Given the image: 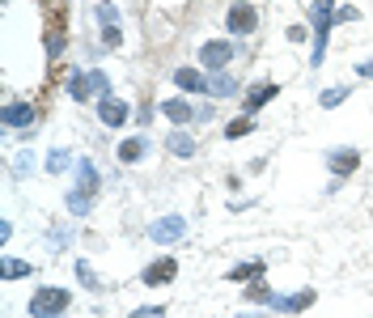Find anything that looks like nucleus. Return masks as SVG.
I'll return each instance as SVG.
<instances>
[{
	"mask_svg": "<svg viewBox=\"0 0 373 318\" xmlns=\"http://www.w3.org/2000/svg\"><path fill=\"white\" fill-rule=\"evenodd\" d=\"M255 25H259V8L246 4V0H234L229 13H225V30H229V34H251Z\"/></svg>",
	"mask_w": 373,
	"mask_h": 318,
	"instance_id": "20e7f679",
	"label": "nucleus"
},
{
	"mask_svg": "<svg viewBox=\"0 0 373 318\" xmlns=\"http://www.w3.org/2000/svg\"><path fill=\"white\" fill-rule=\"evenodd\" d=\"M30 268H34V263H25V259H4V280H17V276H30Z\"/></svg>",
	"mask_w": 373,
	"mask_h": 318,
	"instance_id": "393cba45",
	"label": "nucleus"
},
{
	"mask_svg": "<svg viewBox=\"0 0 373 318\" xmlns=\"http://www.w3.org/2000/svg\"><path fill=\"white\" fill-rule=\"evenodd\" d=\"M276 93H280V89H276L272 81H263V85H251V93H246V110H259V106H263V102H272Z\"/></svg>",
	"mask_w": 373,
	"mask_h": 318,
	"instance_id": "2eb2a0df",
	"label": "nucleus"
},
{
	"mask_svg": "<svg viewBox=\"0 0 373 318\" xmlns=\"http://www.w3.org/2000/svg\"><path fill=\"white\" fill-rule=\"evenodd\" d=\"M357 72H361V76H373V59H361V64H357Z\"/></svg>",
	"mask_w": 373,
	"mask_h": 318,
	"instance_id": "7c9ffc66",
	"label": "nucleus"
},
{
	"mask_svg": "<svg viewBox=\"0 0 373 318\" xmlns=\"http://www.w3.org/2000/svg\"><path fill=\"white\" fill-rule=\"evenodd\" d=\"M344 98H348V85H331V89H323V93H319V106H323V110H331V106H340Z\"/></svg>",
	"mask_w": 373,
	"mask_h": 318,
	"instance_id": "412c9836",
	"label": "nucleus"
},
{
	"mask_svg": "<svg viewBox=\"0 0 373 318\" xmlns=\"http://www.w3.org/2000/svg\"><path fill=\"white\" fill-rule=\"evenodd\" d=\"M166 149H170L174 157H195V149H200V144H195L187 132H170V136H166Z\"/></svg>",
	"mask_w": 373,
	"mask_h": 318,
	"instance_id": "4468645a",
	"label": "nucleus"
},
{
	"mask_svg": "<svg viewBox=\"0 0 373 318\" xmlns=\"http://www.w3.org/2000/svg\"><path fill=\"white\" fill-rule=\"evenodd\" d=\"M149 238L153 242H178V238H187V221L183 217H161V221H153V229H149Z\"/></svg>",
	"mask_w": 373,
	"mask_h": 318,
	"instance_id": "0eeeda50",
	"label": "nucleus"
},
{
	"mask_svg": "<svg viewBox=\"0 0 373 318\" xmlns=\"http://www.w3.org/2000/svg\"><path fill=\"white\" fill-rule=\"evenodd\" d=\"M64 166H72V153H64V149H55V153L47 157V170H51V174H59Z\"/></svg>",
	"mask_w": 373,
	"mask_h": 318,
	"instance_id": "bb28decb",
	"label": "nucleus"
},
{
	"mask_svg": "<svg viewBox=\"0 0 373 318\" xmlns=\"http://www.w3.org/2000/svg\"><path fill=\"white\" fill-rule=\"evenodd\" d=\"M272 297H276V293H272L268 285H259V280L246 289V302H255V306H272Z\"/></svg>",
	"mask_w": 373,
	"mask_h": 318,
	"instance_id": "5701e85b",
	"label": "nucleus"
},
{
	"mask_svg": "<svg viewBox=\"0 0 373 318\" xmlns=\"http://www.w3.org/2000/svg\"><path fill=\"white\" fill-rule=\"evenodd\" d=\"M208 93H217V98H234V93H238V76H229V72H217V76L208 81Z\"/></svg>",
	"mask_w": 373,
	"mask_h": 318,
	"instance_id": "a211bd4d",
	"label": "nucleus"
},
{
	"mask_svg": "<svg viewBox=\"0 0 373 318\" xmlns=\"http://www.w3.org/2000/svg\"><path fill=\"white\" fill-rule=\"evenodd\" d=\"M327 166H331L335 178H348V174L361 166V153H357V149H331V153H327Z\"/></svg>",
	"mask_w": 373,
	"mask_h": 318,
	"instance_id": "1a4fd4ad",
	"label": "nucleus"
},
{
	"mask_svg": "<svg viewBox=\"0 0 373 318\" xmlns=\"http://www.w3.org/2000/svg\"><path fill=\"white\" fill-rule=\"evenodd\" d=\"M229 59H234V42H225V38H212V42H204V47H200V64H204V68L225 72V68H229Z\"/></svg>",
	"mask_w": 373,
	"mask_h": 318,
	"instance_id": "39448f33",
	"label": "nucleus"
},
{
	"mask_svg": "<svg viewBox=\"0 0 373 318\" xmlns=\"http://www.w3.org/2000/svg\"><path fill=\"white\" fill-rule=\"evenodd\" d=\"M251 132H255V119H234V123L225 127L229 140H242V136H251Z\"/></svg>",
	"mask_w": 373,
	"mask_h": 318,
	"instance_id": "b1692460",
	"label": "nucleus"
},
{
	"mask_svg": "<svg viewBox=\"0 0 373 318\" xmlns=\"http://www.w3.org/2000/svg\"><path fill=\"white\" fill-rule=\"evenodd\" d=\"M310 21H314V68L327 59V34H331V25H335V0H314V8H310Z\"/></svg>",
	"mask_w": 373,
	"mask_h": 318,
	"instance_id": "f03ea898",
	"label": "nucleus"
},
{
	"mask_svg": "<svg viewBox=\"0 0 373 318\" xmlns=\"http://www.w3.org/2000/svg\"><path fill=\"white\" fill-rule=\"evenodd\" d=\"M98 119H102L106 127H123V119H127V102H123V98H102V102H98Z\"/></svg>",
	"mask_w": 373,
	"mask_h": 318,
	"instance_id": "9b49d317",
	"label": "nucleus"
},
{
	"mask_svg": "<svg viewBox=\"0 0 373 318\" xmlns=\"http://www.w3.org/2000/svg\"><path fill=\"white\" fill-rule=\"evenodd\" d=\"M310 306H314V289H302V293H285V297L276 293L268 310H280V314H302V310H310Z\"/></svg>",
	"mask_w": 373,
	"mask_h": 318,
	"instance_id": "6e6552de",
	"label": "nucleus"
},
{
	"mask_svg": "<svg viewBox=\"0 0 373 318\" xmlns=\"http://www.w3.org/2000/svg\"><path fill=\"white\" fill-rule=\"evenodd\" d=\"M76 276H81V285H85L89 293H102V280L93 276V268H89V263H76Z\"/></svg>",
	"mask_w": 373,
	"mask_h": 318,
	"instance_id": "a878e982",
	"label": "nucleus"
},
{
	"mask_svg": "<svg viewBox=\"0 0 373 318\" xmlns=\"http://www.w3.org/2000/svg\"><path fill=\"white\" fill-rule=\"evenodd\" d=\"M161 115L174 119V123H191L195 119V106H187L183 98H170V102H161Z\"/></svg>",
	"mask_w": 373,
	"mask_h": 318,
	"instance_id": "ddd939ff",
	"label": "nucleus"
},
{
	"mask_svg": "<svg viewBox=\"0 0 373 318\" xmlns=\"http://www.w3.org/2000/svg\"><path fill=\"white\" fill-rule=\"evenodd\" d=\"M47 51H51V59H55V55L64 51V38H59V34H51V38H47Z\"/></svg>",
	"mask_w": 373,
	"mask_h": 318,
	"instance_id": "c85d7f7f",
	"label": "nucleus"
},
{
	"mask_svg": "<svg viewBox=\"0 0 373 318\" xmlns=\"http://www.w3.org/2000/svg\"><path fill=\"white\" fill-rule=\"evenodd\" d=\"M102 4H110V0H102Z\"/></svg>",
	"mask_w": 373,
	"mask_h": 318,
	"instance_id": "2f4dec72",
	"label": "nucleus"
},
{
	"mask_svg": "<svg viewBox=\"0 0 373 318\" xmlns=\"http://www.w3.org/2000/svg\"><path fill=\"white\" fill-rule=\"evenodd\" d=\"M68 93H72V102H85V98L93 93V85H89V72H72V81H68Z\"/></svg>",
	"mask_w": 373,
	"mask_h": 318,
	"instance_id": "6ab92c4d",
	"label": "nucleus"
},
{
	"mask_svg": "<svg viewBox=\"0 0 373 318\" xmlns=\"http://www.w3.org/2000/svg\"><path fill=\"white\" fill-rule=\"evenodd\" d=\"M340 21H361V8H352V4L335 8V25H340Z\"/></svg>",
	"mask_w": 373,
	"mask_h": 318,
	"instance_id": "cd10ccee",
	"label": "nucleus"
},
{
	"mask_svg": "<svg viewBox=\"0 0 373 318\" xmlns=\"http://www.w3.org/2000/svg\"><path fill=\"white\" fill-rule=\"evenodd\" d=\"M174 276H178V263H174V259H170V255H166V259H157V263H149V268H144V276H140V280H144V285H149V289H157V285H170V280H174Z\"/></svg>",
	"mask_w": 373,
	"mask_h": 318,
	"instance_id": "9d476101",
	"label": "nucleus"
},
{
	"mask_svg": "<svg viewBox=\"0 0 373 318\" xmlns=\"http://www.w3.org/2000/svg\"><path fill=\"white\" fill-rule=\"evenodd\" d=\"M89 85H93V93H98V102H102V98H110V76H106L102 68H93V72H89Z\"/></svg>",
	"mask_w": 373,
	"mask_h": 318,
	"instance_id": "4be33fe9",
	"label": "nucleus"
},
{
	"mask_svg": "<svg viewBox=\"0 0 373 318\" xmlns=\"http://www.w3.org/2000/svg\"><path fill=\"white\" fill-rule=\"evenodd\" d=\"M98 187H102L98 166H93V161H76V187L68 191V212H72V217H85V212L93 208Z\"/></svg>",
	"mask_w": 373,
	"mask_h": 318,
	"instance_id": "f257e3e1",
	"label": "nucleus"
},
{
	"mask_svg": "<svg viewBox=\"0 0 373 318\" xmlns=\"http://www.w3.org/2000/svg\"><path fill=\"white\" fill-rule=\"evenodd\" d=\"M98 17H102V38H106V47H119L123 34H119V17H115V8H102Z\"/></svg>",
	"mask_w": 373,
	"mask_h": 318,
	"instance_id": "f3484780",
	"label": "nucleus"
},
{
	"mask_svg": "<svg viewBox=\"0 0 373 318\" xmlns=\"http://www.w3.org/2000/svg\"><path fill=\"white\" fill-rule=\"evenodd\" d=\"M157 314H166V310L161 306H144V310H136L132 318H157Z\"/></svg>",
	"mask_w": 373,
	"mask_h": 318,
	"instance_id": "c756f323",
	"label": "nucleus"
},
{
	"mask_svg": "<svg viewBox=\"0 0 373 318\" xmlns=\"http://www.w3.org/2000/svg\"><path fill=\"white\" fill-rule=\"evenodd\" d=\"M68 306H72V293H68V289L42 285V289L30 297V318H59Z\"/></svg>",
	"mask_w": 373,
	"mask_h": 318,
	"instance_id": "7ed1b4c3",
	"label": "nucleus"
},
{
	"mask_svg": "<svg viewBox=\"0 0 373 318\" xmlns=\"http://www.w3.org/2000/svg\"><path fill=\"white\" fill-rule=\"evenodd\" d=\"M208 81H212V76H204L200 68H178V72H174V85L187 89V93H208Z\"/></svg>",
	"mask_w": 373,
	"mask_h": 318,
	"instance_id": "f8f14e48",
	"label": "nucleus"
},
{
	"mask_svg": "<svg viewBox=\"0 0 373 318\" xmlns=\"http://www.w3.org/2000/svg\"><path fill=\"white\" fill-rule=\"evenodd\" d=\"M140 157H144V140H140V136H132V140H123V144H119V161H127V166H132V161H140Z\"/></svg>",
	"mask_w": 373,
	"mask_h": 318,
	"instance_id": "aec40b11",
	"label": "nucleus"
},
{
	"mask_svg": "<svg viewBox=\"0 0 373 318\" xmlns=\"http://www.w3.org/2000/svg\"><path fill=\"white\" fill-rule=\"evenodd\" d=\"M263 272H268V263H263V259H246V263L229 268V280H259Z\"/></svg>",
	"mask_w": 373,
	"mask_h": 318,
	"instance_id": "dca6fc26",
	"label": "nucleus"
},
{
	"mask_svg": "<svg viewBox=\"0 0 373 318\" xmlns=\"http://www.w3.org/2000/svg\"><path fill=\"white\" fill-rule=\"evenodd\" d=\"M0 123L13 127V132H30V127H34V106H30V102H8V106L0 110Z\"/></svg>",
	"mask_w": 373,
	"mask_h": 318,
	"instance_id": "423d86ee",
	"label": "nucleus"
}]
</instances>
